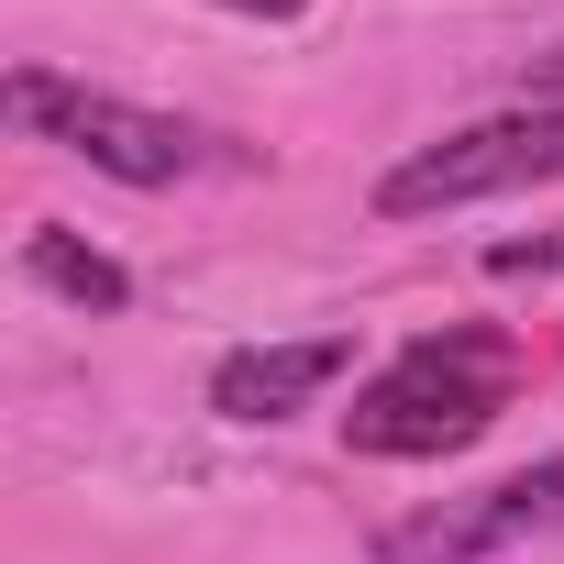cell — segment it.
I'll return each mask as SVG.
<instances>
[{"label": "cell", "instance_id": "8", "mask_svg": "<svg viewBox=\"0 0 564 564\" xmlns=\"http://www.w3.org/2000/svg\"><path fill=\"white\" fill-rule=\"evenodd\" d=\"M221 12H243V23H300L311 0H221Z\"/></svg>", "mask_w": 564, "mask_h": 564}, {"label": "cell", "instance_id": "5", "mask_svg": "<svg viewBox=\"0 0 564 564\" xmlns=\"http://www.w3.org/2000/svg\"><path fill=\"white\" fill-rule=\"evenodd\" d=\"M355 366V344L344 333H300V344H232L221 366H210V410L221 421H243V432H265V421H300L333 377Z\"/></svg>", "mask_w": 564, "mask_h": 564}, {"label": "cell", "instance_id": "6", "mask_svg": "<svg viewBox=\"0 0 564 564\" xmlns=\"http://www.w3.org/2000/svg\"><path fill=\"white\" fill-rule=\"evenodd\" d=\"M23 276H34V289H56L67 311H100V322H111V311H133V276H122L100 243L56 232V221H45V232H23Z\"/></svg>", "mask_w": 564, "mask_h": 564}, {"label": "cell", "instance_id": "3", "mask_svg": "<svg viewBox=\"0 0 564 564\" xmlns=\"http://www.w3.org/2000/svg\"><path fill=\"white\" fill-rule=\"evenodd\" d=\"M542 177H564V100H531V111H498V122H465V133L399 155L377 177V210L432 221V210H476V199H509V188H542Z\"/></svg>", "mask_w": 564, "mask_h": 564}, {"label": "cell", "instance_id": "2", "mask_svg": "<svg viewBox=\"0 0 564 564\" xmlns=\"http://www.w3.org/2000/svg\"><path fill=\"white\" fill-rule=\"evenodd\" d=\"M0 111H12L34 144H67L78 166L122 177V188H177V177H210V166H243L210 122H177V111H144L122 89H89V78H56V67H12L0 78Z\"/></svg>", "mask_w": 564, "mask_h": 564}, {"label": "cell", "instance_id": "9", "mask_svg": "<svg viewBox=\"0 0 564 564\" xmlns=\"http://www.w3.org/2000/svg\"><path fill=\"white\" fill-rule=\"evenodd\" d=\"M531 100H564V45H553V56H531Z\"/></svg>", "mask_w": 564, "mask_h": 564}, {"label": "cell", "instance_id": "7", "mask_svg": "<svg viewBox=\"0 0 564 564\" xmlns=\"http://www.w3.org/2000/svg\"><path fill=\"white\" fill-rule=\"evenodd\" d=\"M487 276H564V232H520V243H487Z\"/></svg>", "mask_w": 564, "mask_h": 564}, {"label": "cell", "instance_id": "4", "mask_svg": "<svg viewBox=\"0 0 564 564\" xmlns=\"http://www.w3.org/2000/svg\"><path fill=\"white\" fill-rule=\"evenodd\" d=\"M553 531H564V454L520 465V476H498L476 498H443V509L399 520L377 553L388 564H487V553H520V542H553Z\"/></svg>", "mask_w": 564, "mask_h": 564}, {"label": "cell", "instance_id": "1", "mask_svg": "<svg viewBox=\"0 0 564 564\" xmlns=\"http://www.w3.org/2000/svg\"><path fill=\"white\" fill-rule=\"evenodd\" d=\"M531 388V355L498 333V322H443L421 344H399L355 410H344V454L366 465H432V454H465L476 432H498V410Z\"/></svg>", "mask_w": 564, "mask_h": 564}]
</instances>
